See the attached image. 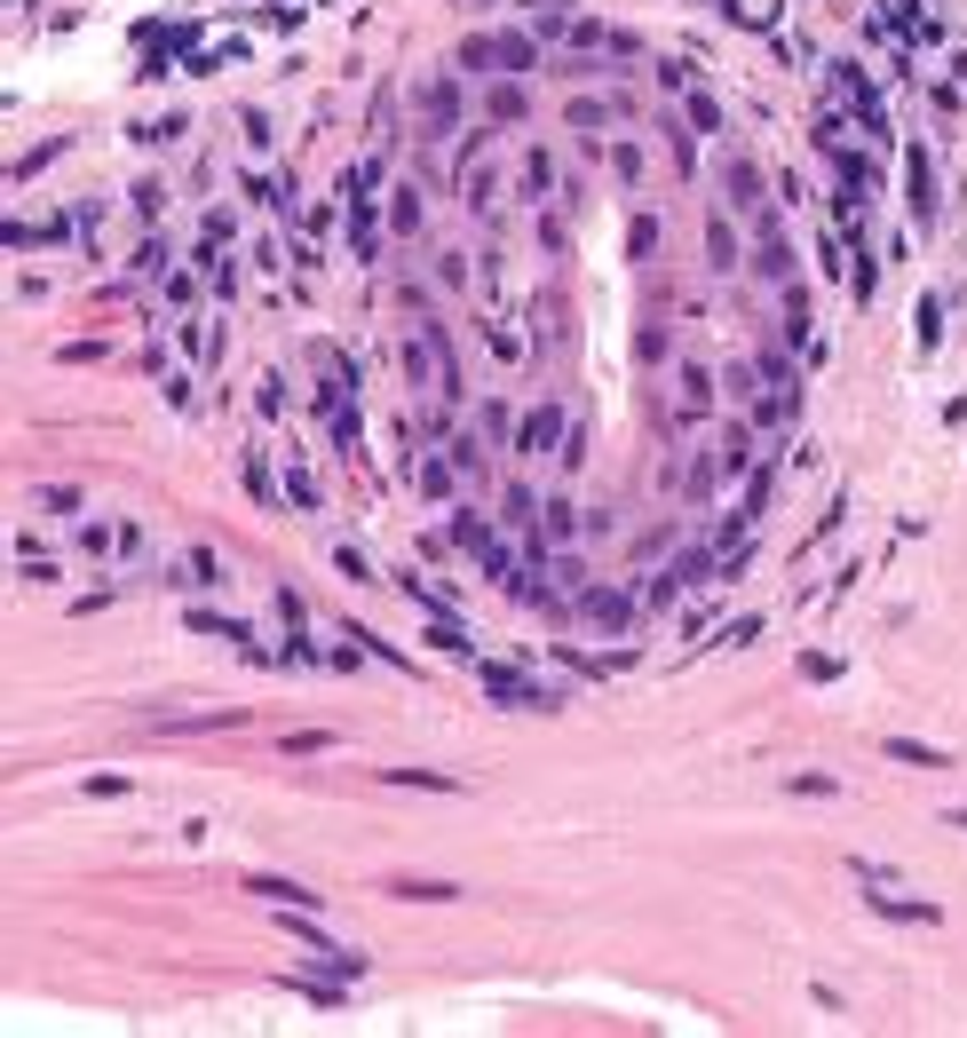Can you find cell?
<instances>
[{"instance_id": "cell-2", "label": "cell", "mask_w": 967, "mask_h": 1038, "mask_svg": "<svg viewBox=\"0 0 967 1038\" xmlns=\"http://www.w3.org/2000/svg\"><path fill=\"white\" fill-rule=\"evenodd\" d=\"M579 619H587V626H627V619H635V603L603 587V595H587V603H579Z\"/></svg>"}, {"instance_id": "cell-4", "label": "cell", "mask_w": 967, "mask_h": 1038, "mask_svg": "<svg viewBox=\"0 0 967 1038\" xmlns=\"http://www.w3.org/2000/svg\"><path fill=\"white\" fill-rule=\"evenodd\" d=\"M492 698H500V706H547V698H532L516 674H500V666H492Z\"/></svg>"}, {"instance_id": "cell-3", "label": "cell", "mask_w": 967, "mask_h": 1038, "mask_svg": "<svg viewBox=\"0 0 967 1038\" xmlns=\"http://www.w3.org/2000/svg\"><path fill=\"white\" fill-rule=\"evenodd\" d=\"M880 753L904 761V769H944V753H936V745H912V737H880Z\"/></svg>"}, {"instance_id": "cell-1", "label": "cell", "mask_w": 967, "mask_h": 1038, "mask_svg": "<svg viewBox=\"0 0 967 1038\" xmlns=\"http://www.w3.org/2000/svg\"><path fill=\"white\" fill-rule=\"evenodd\" d=\"M246 896H270V904H286V912H302V904L318 912V888H302V880H270V872H254Z\"/></svg>"}]
</instances>
